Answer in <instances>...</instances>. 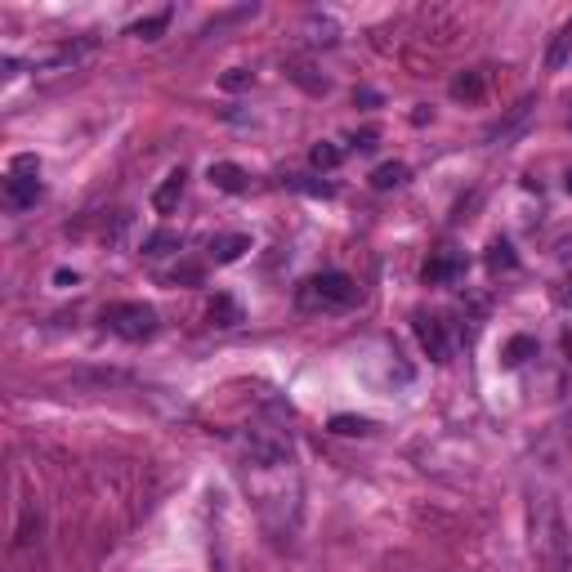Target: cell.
I'll use <instances>...</instances> for the list:
<instances>
[{
    "instance_id": "23",
    "label": "cell",
    "mask_w": 572,
    "mask_h": 572,
    "mask_svg": "<svg viewBox=\"0 0 572 572\" xmlns=\"http://www.w3.org/2000/svg\"><path fill=\"white\" fill-rule=\"evenodd\" d=\"M219 85H224V90H246V85H251V72H246V68H233Z\"/></svg>"
},
{
    "instance_id": "15",
    "label": "cell",
    "mask_w": 572,
    "mask_h": 572,
    "mask_svg": "<svg viewBox=\"0 0 572 572\" xmlns=\"http://www.w3.org/2000/svg\"><path fill=\"white\" fill-rule=\"evenodd\" d=\"M452 99H465V103H479L483 99V72H465L452 81Z\"/></svg>"
},
{
    "instance_id": "7",
    "label": "cell",
    "mask_w": 572,
    "mask_h": 572,
    "mask_svg": "<svg viewBox=\"0 0 572 572\" xmlns=\"http://www.w3.org/2000/svg\"><path fill=\"white\" fill-rule=\"evenodd\" d=\"M184 170H170L166 179L157 184V193H152V211H161V215H170V211H179V202H184Z\"/></svg>"
},
{
    "instance_id": "21",
    "label": "cell",
    "mask_w": 572,
    "mask_h": 572,
    "mask_svg": "<svg viewBox=\"0 0 572 572\" xmlns=\"http://www.w3.org/2000/svg\"><path fill=\"white\" fill-rule=\"evenodd\" d=\"M371 421H362V416H331V434H345V438H354V434H371Z\"/></svg>"
},
{
    "instance_id": "17",
    "label": "cell",
    "mask_w": 572,
    "mask_h": 572,
    "mask_svg": "<svg viewBox=\"0 0 572 572\" xmlns=\"http://www.w3.org/2000/svg\"><path fill=\"white\" fill-rule=\"evenodd\" d=\"M286 188L309 193V197H336V184H327V179H309V175H291L286 179Z\"/></svg>"
},
{
    "instance_id": "24",
    "label": "cell",
    "mask_w": 572,
    "mask_h": 572,
    "mask_svg": "<svg viewBox=\"0 0 572 572\" xmlns=\"http://www.w3.org/2000/svg\"><path fill=\"white\" fill-rule=\"evenodd\" d=\"M170 282H202V269H179V273H170Z\"/></svg>"
},
{
    "instance_id": "13",
    "label": "cell",
    "mask_w": 572,
    "mask_h": 572,
    "mask_svg": "<svg viewBox=\"0 0 572 572\" xmlns=\"http://www.w3.org/2000/svg\"><path fill=\"white\" fill-rule=\"evenodd\" d=\"M371 184H376L380 193H389V188L407 184V166H403V161H385V166L371 170Z\"/></svg>"
},
{
    "instance_id": "25",
    "label": "cell",
    "mask_w": 572,
    "mask_h": 572,
    "mask_svg": "<svg viewBox=\"0 0 572 572\" xmlns=\"http://www.w3.org/2000/svg\"><path fill=\"white\" fill-rule=\"evenodd\" d=\"M564 188H568V193H572V166H568V175H564Z\"/></svg>"
},
{
    "instance_id": "2",
    "label": "cell",
    "mask_w": 572,
    "mask_h": 572,
    "mask_svg": "<svg viewBox=\"0 0 572 572\" xmlns=\"http://www.w3.org/2000/svg\"><path fill=\"white\" fill-rule=\"evenodd\" d=\"M103 322H108V331H117L121 340H130V345H139V340H152L157 336V309L143 300H117L103 309Z\"/></svg>"
},
{
    "instance_id": "16",
    "label": "cell",
    "mask_w": 572,
    "mask_h": 572,
    "mask_svg": "<svg viewBox=\"0 0 572 572\" xmlns=\"http://www.w3.org/2000/svg\"><path fill=\"white\" fill-rule=\"evenodd\" d=\"M166 27H170V9H161V14H152V18H139V23L130 27V36H139V41H157Z\"/></svg>"
},
{
    "instance_id": "19",
    "label": "cell",
    "mask_w": 572,
    "mask_h": 572,
    "mask_svg": "<svg viewBox=\"0 0 572 572\" xmlns=\"http://www.w3.org/2000/svg\"><path fill=\"white\" fill-rule=\"evenodd\" d=\"M309 161H313L318 170H336L340 161H345V148H336V143H313Z\"/></svg>"
},
{
    "instance_id": "1",
    "label": "cell",
    "mask_w": 572,
    "mask_h": 572,
    "mask_svg": "<svg viewBox=\"0 0 572 572\" xmlns=\"http://www.w3.org/2000/svg\"><path fill=\"white\" fill-rule=\"evenodd\" d=\"M354 300H358V282L336 269L313 273V278H304L300 291H295V304H300L304 313H340Z\"/></svg>"
},
{
    "instance_id": "11",
    "label": "cell",
    "mask_w": 572,
    "mask_h": 572,
    "mask_svg": "<svg viewBox=\"0 0 572 572\" xmlns=\"http://www.w3.org/2000/svg\"><path fill=\"white\" fill-rule=\"evenodd\" d=\"M555 300L572 309V237L559 242V278H555Z\"/></svg>"
},
{
    "instance_id": "14",
    "label": "cell",
    "mask_w": 572,
    "mask_h": 572,
    "mask_svg": "<svg viewBox=\"0 0 572 572\" xmlns=\"http://www.w3.org/2000/svg\"><path fill=\"white\" fill-rule=\"evenodd\" d=\"M206 318H211L215 327H237V322H242V309H237L228 295H215L211 309H206Z\"/></svg>"
},
{
    "instance_id": "8",
    "label": "cell",
    "mask_w": 572,
    "mask_h": 572,
    "mask_svg": "<svg viewBox=\"0 0 572 572\" xmlns=\"http://www.w3.org/2000/svg\"><path fill=\"white\" fill-rule=\"evenodd\" d=\"M532 108H537V99H519V103H514V108H510V117H505L501 126H492V130H488V139H492V143H510V139L519 135L523 126H528Z\"/></svg>"
},
{
    "instance_id": "12",
    "label": "cell",
    "mask_w": 572,
    "mask_h": 572,
    "mask_svg": "<svg viewBox=\"0 0 572 572\" xmlns=\"http://www.w3.org/2000/svg\"><path fill=\"white\" fill-rule=\"evenodd\" d=\"M572 59V18H568V23L564 27H559V36H555V41H550V54H546V68L550 72H559V68H564V63Z\"/></svg>"
},
{
    "instance_id": "26",
    "label": "cell",
    "mask_w": 572,
    "mask_h": 572,
    "mask_svg": "<svg viewBox=\"0 0 572 572\" xmlns=\"http://www.w3.org/2000/svg\"><path fill=\"white\" fill-rule=\"evenodd\" d=\"M568 572H572V568H568Z\"/></svg>"
},
{
    "instance_id": "9",
    "label": "cell",
    "mask_w": 572,
    "mask_h": 572,
    "mask_svg": "<svg viewBox=\"0 0 572 572\" xmlns=\"http://www.w3.org/2000/svg\"><path fill=\"white\" fill-rule=\"evenodd\" d=\"M246 251H251V237L246 233H224V237H215L211 242V260L215 264H233V260H242Z\"/></svg>"
},
{
    "instance_id": "22",
    "label": "cell",
    "mask_w": 572,
    "mask_h": 572,
    "mask_svg": "<svg viewBox=\"0 0 572 572\" xmlns=\"http://www.w3.org/2000/svg\"><path fill=\"white\" fill-rule=\"evenodd\" d=\"M488 264H492V273H510L514 269V264H519V260H514V246L510 242H492L488 246Z\"/></svg>"
},
{
    "instance_id": "18",
    "label": "cell",
    "mask_w": 572,
    "mask_h": 572,
    "mask_svg": "<svg viewBox=\"0 0 572 572\" xmlns=\"http://www.w3.org/2000/svg\"><path fill=\"white\" fill-rule=\"evenodd\" d=\"M532 354H537V340H532V336H514L510 345H505V367H523Z\"/></svg>"
},
{
    "instance_id": "10",
    "label": "cell",
    "mask_w": 572,
    "mask_h": 572,
    "mask_svg": "<svg viewBox=\"0 0 572 572\" xmlns=\"http://www.w3.org/2000/svg\"><path fill=\"white\" fill-rule=\"evenodd\" d=\"M211 184L219 193H246V170L233 166V161H215L211 166Z\"/></svg>"
},
{
    "instance_id": "5",
    "label": "cell",
    "mask_w": 572,
    "mask_h": 572,
    "mask_svg": "<svg viewBox=\"0 0 572 572\" xmlns=\"http://www.w3.org/2000/svg\"><path fill=\"white\" fill-rule=\"evenodd\" d=\"M465 269H470L465 251H456V246H443V251L429 255V264H425L421 278H425V286H452V282L465 278Z\"/></svg>"
},
{
    "instance_id": "4",
    "label": "cell",
    "mask_w": 572,
    "mask_h": 572,
    "mask_svg": "<svg viewBox=\"0 0 572 572\" xmlns=\"http://www.w3.org/2000/svg\"><path fill=\"white\" fill-rule=\"evenodd\" d=\"M246 452H251L255 465H282V461H291V434L269 429V425H255Z\"/></svg>"
},
{
    "instance_id": "3",
    "label": "cell",
    "mask_w": 572,
    "mask_h": 572,
    "mask_svg": "<svg viewBox=\"0 0 572 572\" xmlns=\"http://www.w3.org/2000/svg\"><path fill=\"white\" fill-rule=\"evenodd\" d=\"M41 202V179H36V157H18L5 179V206L9 211H32Z\"/></svg>"
},
{
    "instance_id": "20",
    "label": "cell",
    "mask_w": 572,
    "mask_h": 572,
    "mask_svg": "<svg viewBox=\"0 0 572 572\" xmlns=\"http://www.w3.org/2000/svg\"><path fill=\"white\" fill-rule=\"evenodd\" d=\"M170 251H179V233H170V228H161V233H152L148 242H143V255H170Z\"/></svg>"
},
{
    "instance_id": "6",
    "label": "cell",
    "mask_w": 572,
    "mask_h": 572,
    "mask_svg": "<svg viewBox=\"0 0 572 572\" xmlns=\"http://www.w3.org/2000/svg\"><path fill=\"white\" fill-rule=\"evenodd\" d=\"M412 327H416V340H421V349H425V354L434 358V362H447V358H452V340H447L443 318H434V313H416Z\"/></svg>"
}]
</instances>
